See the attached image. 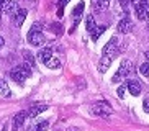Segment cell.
Masks as SVG:
<instances>
[{
    "label": "cell",
    "instance_id": "cell-1",
    "mask_svg": "<svg viewBox=\"0 0 149 131\" xmlns=\"http://www.w3.org/2000/svg\"><path fill=\"white\" fill-rule=\"evenodd\" d=\"M118 52H120L118 39H116V38H111L108 43L105 44V48H103V56H102L100 62H98V70H100L102 74L108 70V67L111 66V62L116 59Z\"/></svg>",
    "mask_w": 149,
    "mask_h": 131
},
{
    "label": "cell",
    "instance_id": "cell-15",
    "mask_svg": "<svg viewBox=\"0 0 149 131\" xmlns=\"http://www.w3.org/2000/svg\"><path fill=\"white\" fill-rule=\"evenodd\" d=\"M92 5L97 12H103V10L108 8L110 5V0H92Z\"/></svg>",
    "mask_w": 149,
    "mask_h": 131
},
{
    "label": "cell",
    "instance_id": "cell-26",
    "mask_svg": "<svg viewBox=\"0 0 149 131\" xmlns=\"http://www.w3.org/2000/svg\"><path fill=\"white\" fill-rule=\"evenodd\" d=\"M143 105H144V111H146V113H149V100H144V102H143Z\"/></svg>",
    "mask_w": 149,
    "mask_h": 131
},
{
    "label": "cell",
    "instance_id": "cell-13",
    "mask_svg": "<svg viewBox=\"0 0 149 131\" xmlns=\"http://www.w3.org/2000/svg\"><path fill=\"white\" fill-rule=\"evenodd\" d=\"M51 57H53V51H51L49 48H43L40 52H38V59H40L41 62H44V64H46Z\"/></svg>",
    "mask_w": 149,
    "mask_h": 131
},
{
    "label": "cell",
    "instance_id": "cell-22",
    "mask_svg": "<svg viewBox=\"0 0 149 131\" xmlns=\"http://www.w3.org/2000/svg\"><path fill=\"white\" fill-rule=\"evenodd\" d=\"M46 128H48V121H43V123H40V125H36L33 131H46Z\"/></svg>",
    "mask_w": 149,
    "mask_h": 131
},
{
    "label": "cell",
    "instance_id": "cell-17",
    "mask_svg": "<svg viewBox=\"0 0 149 131\" xmlns=\"http://www.w3.org/2000/svg\"><path fill=\"white\" fill-rule=\"evenodd\" d=\"M105 30H107V26H97L95 30L92 31V39H93V41H97V39L100 38L102 33H103Z\"/></svg>",
    "mask_w": 149,
    "mask_h": 131
},
{
    "label": "cell",
    "instance_id": "cell-16",
    "mask_svg": "<svg viewBox=\"0 0 149 131\" xmlns=\"http://www.w3.org/2000/svg\"><path fill=\"white\" fill-rule=\"evenodd\" d=\"M0 95H2V97H10V95H12L8 84L5 82L3 79H0Z\"/></svg>",
    "mask_w": 149,
    "mask_h": 131
},
{
    "label": "cell",
    "instance_id": "cell-21",
    "mask_svg": "<svg viewBox=\"0 0 149 131\" xmlns=\"http://www.w3.org/2000/svg\"><path fill=\"white\" fill-rule=\"evenodd\" d=\"M51 31H53V33H56V35H61V33H62V25H59V23L51 25Z\"/></svg>",
    "mask_w": 149,
    "mask_h": 131
},
{
    "label": "cell",
    "instance_id": "cell-18",
    "mask_svg": "<svg viewBox=\"0 0 149 131\" xmlns=\"http://www.w3.org/2000/svg\"><path fill=\"white\" fill-rule=\"evenodd\" d=\"M46 66H48L49 69H59V67H61V61L56 59V57H51V59L46 62Z\"/></svg>",
    "mask_w": 149,
    "mask_h": 131
},
{
    "label": "cell",
    "instance_id": "cell-27",
    "mask_svg": "<svg viewBox=\"0 0 149 131\" xmlns=\"http://www.w3.org/2000/svg\"><path fill=\"white\" fill-rule=\"evenodd\" d=\"M118 2H120V5H121L123 8H126V7H128V2H130V0H118Z\"/></svg>",
    "mask_w": 149,
    "mask_h": 131
},
{
    "label": "cell",
    "instance_id": "cell-29",
    "mask_svg": "<svg viewBox=\"0 0 149 131\" xmlns=\"http://www.w3.org/2000/svg\"><path fill=\"white\" fill-rule=\"evenodd\" d=\"M144 57H146V61L149 62V51H146V52H144Z\"/></svg>",
    "mask_w": 149,
    "mask_h": 131
},
{
    "label": "cell",
    "instance_id": "cell-25",
    "mask_svg": "<svg viewBox=\"0 0 149 131\" xmlns=\"http://www.w3.org/2000/svg\"><path fill=\"white\" fill-rule=\"evenodd\" d=\"M25 59H26V61L30 62V66H35V61H33V57H31L30 54H25Z\"/></svg>",
    "mask_w": 149,
    "mask_h": 131
},
{
    "label": "cell",
    "instance_id": "cell-23",
    "mask_svg": "<svg viewBox=\"0 0 149 131\" xmlns=\"http://www.w3.org/2000/svg\"><path fill=\"white\" fill-rule=\"evenodd\" d=\"M128 87H125V85H120L118 87V90H116V95L120 97V98H123V97H125V90H126Z\"/></svg>",
    "mask_w": 149,
    "mask_h": 131
},
{
    "label": "cell",
    "instance_id": "cell-7",
    "mask_svg": "<svg viewBox=\"0 0 149 131\" xmlns=\"http://www.w3.org/2000/svg\"><path fill=\"white\" fill-rule=\"evenodd\" d=\"M116 28H118L120 33L126 35V33H130V31L133 30V23H131V20H130L128 17H125V18H121V20L118 22V26H116Z\"/></svg>",
    "mask_w": 149,
    "mask_h": 131
},
{
    "label": "cell",
    "instance_id": "cell-20",
    "mask_svg": "<svg viewBox=\"0 0 149 131\" xmlns=\"http://www.w3.org/2000/svg\"><path fill=\"white\" fill-rule=\"evenodd\" d=\"M139 72L141 75H144V77H149V62H143V64L139 66Z\"/></svg>",
    "mask_w": 149,
    "mask_h": 131
},
{
    "label": "cell",
    "instance_id": "cell-30",
    "mask_svg": "<svg viewBox=\"0 0 149 131\" xmlns=\"http://www.w3.org/2000/svg\"><path fill=\"white\" fill-rule=\"evenodd\" d=\"M148 28H149V20H148Z\"/></svg>",
    "mask_w": 149,
    "mask_h": 131
},
{
    "label": "cell",
    "instance_id": "cell-5",
    "mask_svg": "<svg viewBox=\"0 0 149 131\" xmlns=\"http://www.w3.org/2000/svg\"><path fill=\"white\" fill-rule=\"evenodd\" d=\"M93 115H97V116H110V115L113 113V110H111V107H110L108 103H105V102H100V103H95L92 107V110H90Z\"/></svg>",
    "mask_w": 149,
    "mask_h": 131
},
{
    "label": "cell",
    "instance_id": "cell-19",
    "mask_svg": "<svg viewBox=\"0 0 149 131\" xmlns=\"http://www.w3.org/2000/svg\"><path fill=\"white\" fill-rule=\"evenodd\" d=\"M95 28H97L95 20H93L92 15H88V17H87V31H88V33H92V31L95 30Z\"/></svg>",
    "mask_w": 149,
    "mask_h": 131
},
{
    "label": "cell",
    "instance_id": "cell-14",
    "mask_svg": "<svg viewBox=\"0 0 149 131\" xmlns=\"http://www.w3.org/2000/svg\"><path fill=\"white\" fill-rule=\"evenodd\" d=\"M84 8H85V3H84V2H80V3H77V7H75L74 10H72V17H74V25H77V23H79V18L82 17Z\"/></svg>",
    "mask_w": 149,
    "mask_h": 131
},
{
    "label": "cell",
    "instance_id": "cell-28",
    "mask_svg": "<svg viewBox=\"0 0 149 131\" xmlns=\"http://www.w3.org/2000/svg\"><path fill=\"white\" fill-rule=\"evenodd\" d=\"M3 46H5V38L3 36H0V49L3 48Z\"/></svg>",
    "mask_w": 149,
    "mask_h": 131
},
{
    "label": "cell",
    "instance_id": "cell-24",
    "mask_svg": "<svg viewBox=\"0 0 149 131\" xmlns=\"http://www.w3.org/2000/svg\"><path fill=\"white\" fill-rule=\"evenodd\" d=\"M31 31H43V23H33V26H31Z\"/></svg>",
    "mask_w": 149,
    "mask_h": 131
},
{
    "label": "cell",
    "instance_id": "cell-11",
    "mask_svg": "<svg viewBox=\"0 0 149 131\" xmlns=\"http://www.w3.org/2000/svg\"><path fill=\"white\" fill-rule=\"evenodd\" d=\"M28 118V111H18L17 115L13 116V120H12V125H13V128H20L25 123V120Z\"/></svg>",
    "mask_w": 149,
    "mask_h": 131
},
{
    "label": "cell",
    "instance_id": "cell-10",
    "mask_svg": "<svg viewBox=\"0 0 149 131\" xmlns=\"http://www.w3.org/2000/svg\"><path fill=\"white\" fill-rule=\"evenodd\" d=\"M48 108V105H41V103H36V105H31V108L28 110V118H36L41 111Z\"/></svg>",
    "mask_w": 149,
    "mask_h": 131
},
{
    "label": "cell",
    "instance_id": "cell-31",
    "mask_svg": "<svg viewBox=\"0 0 149 131\" xmlns=\"http://www.w3.org/2000/svg\"><path fill=\"white\" fill-rule=\"evenodd\" d=\"M0 17H2V10H0Z\"/></svg>",
    "mask_w": 149,
    "mask_h": 131
},
{
    "label": "cell",
    "instance_id": "cell-8",
    "mask_svg": "<svg viewBox=\"0 0 149 131\" xmlns=\"http://www.w3.org/2000/svg\"><path fill=\"white\" fill-rule=\"evenodd\" d=\"M126 87H128V90H130V93L134 95V97H138L141 93V85H139V82H138L136 79H130V80L126 82Z\"/></svg>",
    "mask_w": 149,
    "mask_h": 131
},
{
    "label": "cell",
    "instance_id": "cell-3",
    "mask_svg": "<svg viewBox=\"0 0 149 131\" xmlns=\"http://www.w3.org/2000/svg\"><path fill=\"white\" fill-rule=\"evenodd\" d=\"M134 5V12L138 20L146 22L149 20V0H131Z\"/></svg>",
    "mask_w": 149,
    "mask_h": 131
},
{
    "label": "cell",
    "instance_id": "cell-6",
    "mask_svg": "<svg viewBox=\"0 0 149 131\" xmlns=\"http://www.w3.org/2000/svg\"><path fill=\"white\" fill-rule=\"evenodd\" d=\"M26 39H28V43L33 44V46H43L46 43V38H44V35L41 31H30Z\"/></svg>",
    "mask_w": 149,
    "mask_h": 131
},
{
    "label": "cell",
    "instance_id": "cell-4",
    "mask_svg": "<svg viewBox=\"0 0 149 131\" xmlns=\"http://www.w3.org/2000/svg\"><path fill=\"white\" fill-rule=\"evenodd\" d=\"M131 72V62L128 61V59H125V61L120 64V67H118V70L115 72V75H113V82H121L123 79H126V75Z\"/></svg>",
    "mask_w": 149,
    "mask_h": 131
},
{
    "label": "cell",
    "instance_id": "cell-9",
    "mask_svg": "<svg viewBox=\"0 0 149 131\" xmlns=\"http://www.w3.org/2000/svg\"><path fill=\"white\" fill-rule=\"evenodd\" d=\"M0 7L5 13H12V12H17V2L15 0H0Z\"/></svg>",
    "mask_w": 149,
    "mask_h": 131
},
{
    "label": "cell",
    "instance_id": "cell-2",
    "mask_svg": "<svg viewBox=\"0 0 149 131\" xmlns=\"http://www.w3.org/2000/svg\"><path fill=\"white\" fill-rule=\"evenodd\" d=\"M30 75H31V69L26 64H20V66H17L15 69L10 70V77L13 79L17 84H20V85H22V84L25 82V79H28Z\"/></svg>",
    "mask_w": 149,
    "mask_h": 131
},
{
    "label": "cell",
    "instance_id": "cell-12",
    "mask_svg": "<svg viewBox=\"0 0 149 131\" xmlns=\"http://www.w3.org/2000/svg\"><path fill=\"white\" fill-rule=\"evenodd\" d=\"M25 18H26V10L25 8H18L13 15V23L15 26H22L23 22H25Z\"/></svg>",
    "mask_w": 149,
    "mask_h": 131
}]
</instances>
